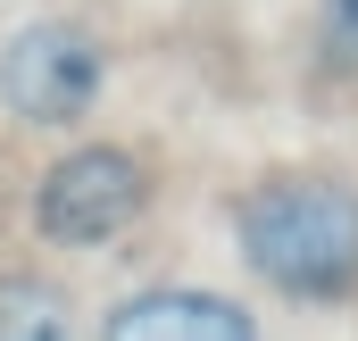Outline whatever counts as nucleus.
<instances>
[{
	"label": "nucleus",
	"mask_w": 358,
	"mask_h": 341,
	"mask_svg": "<svg viewBox=\"0 0 358 341\" xmlns=\"http://www.w3.org/2000/svg\"><path fill=\"white\" fill-rule=\"evenodd\" d=\"M117 341H167V333H208V341H242L250 333V308L217 300V291H142L108 317Z\"/></svg>",
	"instance_id": "obj_4"
},
{
	"label": "nucleus",
	"mask_w": 358,
	"mask_h": 341,
	"mask_svg": "<svg viewBox=\"0 0 358 341\" xmlns=\"http://www.w3.org/2000/svg\"><path fill=\"white\" fill-rule=\"evenodd\" d=\"M317 67L358 75V0H317Z\"/></svg>",
	"instance_id": "obj_5"
},
{
	"label": "nucleus",
	"mask_w": 358,
	"mask_h": 341,
	"mask_svg": "<svg viewBox=\"0 0 358 341\" xmlns=\"http://www.w3.org/2000/svg\"><path fill=\"white\" fill-rule=\"evenodd\" d=\"M0 333H67L59 291H42V283H0Z\"/></svg>",
	"instance_id": "obj_6"
},
{
	"label": "nucleus",
	"mask_w": 358,
	"mask_h": 341,
	"mask_svg": "<svg viewBox=\"0 0 358 341\" xmlns=\"http://www.w3.org/2000/svg\"><path fill=\"white\" fill-rule=\"evenodd\" d=\"M234 233L250 275L292 300H350L358 291V191L334 175H267L242 191Z\"/></svg>",
	"instance_id": "obj_1"
},
{
	"label": "nucleus",
	"mask_w": 358,
	"mask_h": 341,
	"mask_svg": "<svg viewBox=\"0 0 358 341\" xmlns=\"http://www.w3.org/2000/svg\"><path fill=\"white\" fill-rule=\"evenodd\" d=\"M142 200H150L142 159L117 150V142H84V150H67L59 167L34 183V225L59 250H92V242H117L142 217Z\"/></svg>",
	"instance_id": "obj_2"
},
{
	"label": "nucleus",
	"mask_w": 358,
	"mask_h": 341,
	"mask_svg": "<svg viewBox=\"0 0 358 341\" xmlns=\"http://www.w3.org/2000/svg\"><path fill=\"white\" fill-rule=\"evenodd\" d=\"M100 42L67 17H42V25H17L8 50H0V100L8 117L25 125H76L92 100H100Z\"/></svg>",
	"instance_id": "obj_3"
}]
</instances>
